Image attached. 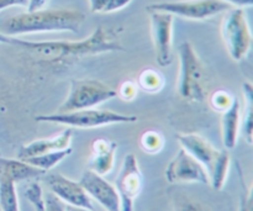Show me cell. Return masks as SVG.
Wrapping results in <instances>:
<instances>
[{"mask_svg":"<svg viewBox=\"0 0 253 211\" xmlns=\"http://www.w3.org/2000/svg\"><path fill=\"white\" fill-rule=\"evenodd\" d=\"M121 32L123 27L99 26L86 39L79 41H27L21 39L19 47L37 61L64 66L86 57L124 51Z\"/></svg>","mask_w":253,"mask_h":211,"instance_id":"1","label":"cell"},{"mask_svg":"<svg viewBox=\"0 0 253 211\" xmlns=\"http://www.w3.org/2000/svg\"><path fill=\"white\" fill-rule=\"evenodd\" d=\"M0 175L11 179L15 184L24 180H34L46 175V172L34 167L25 161L0 157Z\"/></svg>","mask_w":253,"mask_h":211,"instance_id":"17","label":"cell"},{"mask_svg":"<svg viewBox=\"0 0 253 211\" xmlns=\"http://www.w3.org/2000/svg\"><path fill=\"white\" fill-rule=\"evenodd\" d=\"M235 96H232L229 91L226 90H216L210 98V105L212 109H215L216 111H222L226 110L230 105L234 101Z\"/></svg>","mask_w":253,"mask_h":211,"instance_id":"26","label":"cell"},{"mask_svg":"<svg viewBox=\"0 0 253 211\" xmlns=\"http://www.w3.org/2000/svg\"><path fill=\"white\" fill-rule=\"evenodd\" d=\"M79 183L85 189L89 197L94 202L99 203L106 211H121L120 197L115 187L108 182L103 175L96 174L90 169H86L82 174Z\"/></svg>","mask_w":253,"mask_h":211,"instance_id":"12","label":"cell"},{"mask_svg":"<svg viewBox=\"0 0 253 211\" xmlns=\"http://www.w3.org/2000/svg\"><path fill=\"white\" fill-rule=\"evenodd\" d=\"M166 179L170 184L179 183H199L209 185V175L207 169L180 148L166 168Z\"/></svg>","mask_w":253,"mask_h":211,"instance_id":"11","label":"cell"},{"mask_svg":"<svg viewBox=\"0 0 253 211\" xmlns=\"http://www.w3.org/2000/svg\"><path fill=\"white\" fill-rule=\"evenodd\" d=\"M0 157H1V153H0Z\"/></svg>","mask_w":253,"mask_h":211,"instance_id":"36","label":"cell"},{"mask_svg":"<svg viewBox=\"0 0 253 211\" xmlns=\"http://www.w3.org/2000/svg\"><path fill=\"white\" fill-rule=\"evenodd\" d=\"M72 152H73V151H72V147H69L67 148V150L53 151V152L34 156V157L26 158V160H22V161L30 163L31 166L43 170V172H48V170L53 169L57 165H59L64 158L71 156Z\"/></svg>","mask_w":253,"mask_h":211,"instance_id":"20","label":"cell"},{"mask_svg":"<svg viewBox=\"0 0 253 211\" xmlns=\"http://www.w3.org/2000/svg\"><path fill=\"white\" fill-rule=\"evenodd\" d=\"M240 131H241V103L239 99L235 98L231 105L221 113L222 142L227 151L236 147Z\"/></svg>","mask_w":253,"mask_h":211,"instance_id":"16","label":"cell"},{"mask_svg":"<svg viewBox=\"0 0 253 211\" xmlns=\"http://www.w3.org/2000/svg\"><path fill=\"white\" fill-rule=\"evenodd\" d=\"M138 143H140L141 150L145 153H147V155H157L165 147L166 140L165 136L158 132V131L148 130L141 135Z\"/></svg>","mask_w":253,"mask_h":211,"instance_id":"24","label":"cell"},{"mask_svg":"<svg viewBox=\"0 0 253 211\" xmlns=\"http://www.w3.org/2000/svg\"><path fill=\"white\" fill-rule=\"evenodd\" d=\"M85 15L74 9H39L7 17L0 24V32L7 36L40 34V32H78Z\"/></svg>","mask_w":253,"mask_h":211,"instance_id":"2","label":"cell"},{"mask_svg":"<svg viewBox=\"0 0 253 211\" xmlns=\"http://www.w3.org/2000/svg\"><path fill=\"white\" fill-rule=\"evenodd\" d=\"M25 197L34 207L35 211H68L66 204H63L52 193H47L44 195L39 182H31L27 184Z\"/></svg>","mask_w":253,"mask_h":211,"instance_id":"18","label":"cell"},{"mask_svg":"<svg viewBox=\"0 0 253 211\" xmlns=\"http://www.w3.org/2000/svg\"><path fill=\"white\" fill-rule=\"evenodd\" d=\"M48 0H30L29 6H27V11H34V10L42 9L46 5Z\"/></svg>","mask_w":253,"mask_h":211,"instance_id":"32","label":"cell"},{"mask_svg":"<svg viewBox=\"0 0 253 211\" xmlns=\"http://www.w3.org/2000/svg\"><path fill=\"white\" fill-rule=\"evenodd\" d=\"M0 211H20L16 184L0 175Z\"/></svg>","mask_w":253,"mask_h":211,"instance_id":"23","label":"cell"},{"mask_svg":"<svg viewBox=\"0 0 253 211\" xmlns=\"http://www.w3.org/2000/svg\"><path fill=\"white\" fill-rule=\"evenodd\" d=\"M68 211H85V210H79V209H73V210H68Z\"/></svg>","mask_w":253,"mask_h":211,"instance_id":"35","label":"cell"},{"mask_svg":"<svg viewBox=\"0 0 253 211\" xmlns=\"http://www.w3.org/2000/svg\"><path fill=\"white\" fill-rule=\"evenodd\" d=\"M241 183L242 187L245 188L244 192H242L241 197V203H240V209L239 211H252V187L247 188L245 187L244 178L241 177Z\"/></svg>","mask_w":253,"mask_h":211,"instance_id":"28","label":"cell"},{"mask_svg":"<svg viewBox=\"0 0 253 211\" xmlns=\"http://www.w3.org/2000/svg\"><path fill=\"white\" fill-rule=\"evenodd\" d=\"M72 137H73V128L69 127L62 131L58 135L34 140L30 143L21 146L19 153H17V158L26 160V158L34 157V156L53 152V151L67 150V148L71 147Z\"/></svg>","mask_w":253,"mask_h":211,"instance_id":"15","label":"cell"},{"mask_svg":"<svg viewBox=\"0 0 253 211\" xmlns=\"http://www.w3.org/2000/svg\"><path fill=\"white\" fill-rule=\"evenodd\" d=\"M118 143L108 138H96L90 146L88 160V169L99 175H108L115 165Z\"/></svg>","mask_w":253,"mask_h":211,"instance_id":"14","label":"cell"},{"mask_svg":"<svg viewBox=\"0 0 253 211\" xmlns=\"http://www.w3.org/2000/svg\"><path fill=\"white\" fill-rule=\"evenodd\" d=\"M46 184L52 194L63 204H68L73 209L96 211L94 200L89 197L79 182L69 179L59 173H52L46 175Z\"/></svg>","mask_w":253,"mask_h":211,"instance_id":"10","label":"cell"},{"mask_svg":"<svg viewBox=\"0 0 253 211\" xmlns=\"http://www.w3.org/2000/svg\"><path fill=\"white\" fill-rule=\"evenodd\" d=\"M114 187L120 197L121 211H133L135 200L143 189V174L133 153L124 158Z\"/></svg>","mask_w":253,"mask_h":211,"instance_id":"8","label":"cell"},{"mask_svg":"<svg viewBox=\"0 0 253 211\" xmlns=\"http://www.w3.org/2000/svg\"><path fill=\"white\" fill-rule=\"evenodd\" d=\"M230 166H231V158H230L227 150H222L219 160L216 161L212 169L209 172V185H211L214 189L221 190L227 179V175L230 172Z\"/></svg>","mask_w":253,"mask_h":211,"instance_id":"21","label":"cell"},{"mask_svg":"<svg viewBox=\"0 0 253 211\" xmlns=\"http://www.w3.org/2000/svg\"><path fill=\"white\" fill-rule=\"evenodd\" d=\"M132 0H89L90 11L96 14H110L127 6Z\"/></svg>","mask_w":253,"mask_h":211,"instance_id":"25","label":"cell"},{"mask_svg":"<svg viewBox=\"0 0 253 211\" xmlns=\"http://www.w3.org/2000/svg\"><path fill=\"white\" fill-rule=\"evenodd\" d=\"M7 4H9V7L11 6H24L26 7L29 6L30 0H6Z\"/></svg>","mask_w":253,"mask_h":211,"instance_id":"33","label":"cell"},{"mask_svg":"<svg viewBox=\"0 0 253 211\" xmlns=\"http://www.w3.org/2000/svg\"><path fill=\"white\" fill-rule=\"evenodd\" d=\"M116 95L120 96L123 100L131 101L136 98L137 95V84L133 83V82H124L119 89L116 90Z\"/></svg>","mask_w":253,"mask_h":211,"instance_id":"27","label":"cell"},{"mask_svg":"<svg viewBox=\"0 0 253 211\" xmlns=\"http://www.w3.org/2000/svg\"><path fill=\"white\" fill-rule=\"evenodd\" d=\"M9 7V4H7L6 0H0V11L4 9H7Z\"/></svg>","mask_w":253,"mask_h":211,"instance_id":"34","label":"cell"},{"mask_svg":"<svg viewBox=\"0 0 253 211\" xmlns=\"http://www.w3.org/2000/svg\"><path fill=\"white\" fill-rule=\"evenodd\" d=\"M20 42H21V39H19V37L7 36V35H4L2 32H0V43L11 44V46L19 47Z\"/></svg>","mask_w":253,"mask_h":211,"instance_id":"29","label":"cell"},{"mask_svg":"<svg viewBox=\"0 0 253 211\" xmlns=\"http://www.w3.org/2000/svg\"><path fill=\"white\" fill-rule=\"evenodd\" d=\"M116 96L115 89L98 79H72L68 95L57 113L93 109Z\"/></svg>","mask_w":253,"mask_h":211,"instance_id":"5","label":"cell"},{"mask_svg":"<svg viewBox=\"0 0 253 211\" xmlns=\"http://www.w3.org/2000/svg\"><path fill=\"white\" fill-rule=\"evenodd\" d=\"M221 37L230 57L241 62L249 54L252 44V35L246 14L241 7L227 10L221 22Z\"/></svg>","mask_w":253,"mask_h":211,"instance_id":"6","label":"cell"},{"mask_svg":"<svg viewBox=\"0 0 253 211\" xmlns=\"http://www.w3.org/2000/svg\"><path fill=\"white\" fill-rule=\"evenodd\" d=\"M222 1L227 2L229 5H231V6H237V7H241V9H244V7H250L253 5V0H222Z\"/></svg>","mask_w":253,"mask_h":211,"instance_id":"31","label":"cell"},{"mask_svg":"<svg viewBox=\"0 0 253 211\" xmlns=\"http://www.w3.org/2000/svg\"><path fill=\"white\" fill-rule=\"evenodd\" d=\"M137 84L142 90L150 94L160 93L166 85V78L160 71L155 68H145L137 77Z\"/></svg>","mask_w":253,"mask_h":211,"instance_id":"22","label":"cell"},{"mask_svg":"<svg viewBox=\"0 0 253 211\" xmlns=\"http://www.w3.org/2000/svg\"><path fill=\"white\" fill-rule=\"evenodd\" d=\"M35 119L40 123L58 124L67 127L82 128V130H90V128L119 125V124H133L138 120L136 115L120 114L111 110H98L95 108L68 111V113L37 115Z\"/></svg>","mask_w":253,"mask_h":211,"instance_id":"4","label":"cell"},{"mask_svg":"<svg viewBox=\"0 0 253 211\" xmlns=\"http://www.w3.org/2000/svg\"><path fill=\"white\" fill-rule=\"evenodd\" d=\"M178 211H208L204 207H202L198 203H193V202H187L180 207V209Z\"/></svg>","mask_w":253,"mask_h":211,"instance_id":"30","label":"cell"},{"mask_svg":"<svg viewBox=\"0 0 253 211\" xmlns=\"http://www.w3.org/2000/svg\"><path fill=\"white\" fill-rule=\"evenodd\" d=\"M244 90L245 101V114L244 118H241V130L245 140L252 145L253 141V86L250 82H245L242 85Z\"/></svg>","mask_w":253,"mask_h":211,"instance_id":"19","label":"cell"},{"mask_svg":"<svg viewBox=\"0 0 253 211\" xmlns=\"http://www.w3.org/2000/svg\"><path fill=\"white\" fill-rule=\"evenodd\" d=\"M150 15L151 37L157 64L162 68L169 67L173 62V24L174 16L168 12L147 10Z\"/></svg>","mask_w":253,"mask_h":211,"instance_id":"9","label":"cell"},{"mask_svg":"<svg viewBox=\"0 0 253 211\" xmlns=\"http://www.w3.org/2000/svg\"><path fill=\"white\" fill-rule=\"evenodd\" d=\"M231 9V5L222 0H180V1L155 2L146 7V10L168 12L173 16H179L188 20H208L221 12Z\"/></svg>","mask_w":253,"mask_h":211,"instance_id":"7","label":"cell"},{"mask_svg":"<svg viewBox=\"0 0 253 211\" xmlns=\"http://www.w3.org/2000/svg\"><path fill=\"white\" fill-rule=\"evenodd\" d=\"M178 58V95L189 103H202L207 98V73L197 51L189 41H184L179 44Z\"/></svg>","mask_w":253,"mask_h":211,"instance_id":"3","label":"cell"},{"mask_svg":"<svg viewBox=\"0 0 253 211\" xmlns=\"http://www.w3.org/2000/svg\"><path fill=\"white\" fill-rule=\"evenodd\" d=\"M177 140L183 150L194 157L207 169L208 175L219 160L221 151L215 148L209 141L198 133H178Z\"/></svg>","mask_w":253,"mask_h":211,"instance_id":"13","label":"cell"}]
</instances>
